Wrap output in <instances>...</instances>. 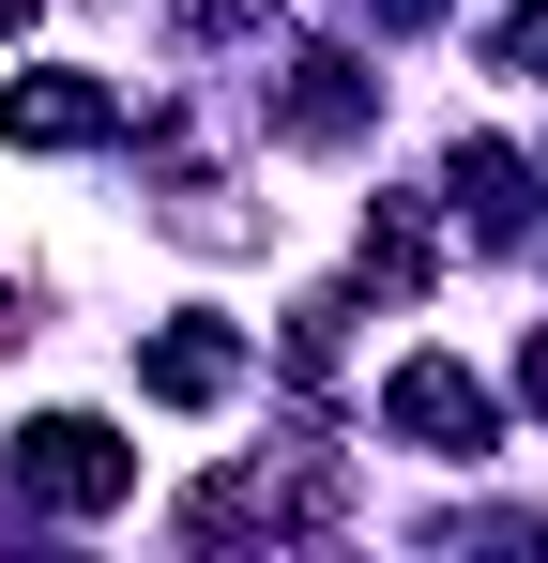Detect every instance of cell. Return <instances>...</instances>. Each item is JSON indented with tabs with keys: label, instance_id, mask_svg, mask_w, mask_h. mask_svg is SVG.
<instances>
[{
	"label": "cell",
	"instance_id": "obj_7",
	"mask_svg": "<svg viewBox=\"0 0 548 563\" xmlns=\"http://www.w3.org/2000/svg\"><path fill=\"white\" fill-rule=\"evenodd\" d=\"M365 289H427V229H412V213L365 229Z\"/></svg>",
	"mask_w": 548,
	"mask_h": 563
},
{
	"label": "cell",
	"instance_id": "obj_1",
	"mask_svg": "<svg viewBox=\"0 0 548 563\" xmlns=\"http://www.w3.org/2000/svg\"><path fill=\"white\" fill-rule=\"evenodd\" d=\"M15 503L31 518H107V503H138V442L107 411H31L15 427Z\"/></svg>",
	"mask_w": 548,
	"mask_h": 563
},
{
	"label": "cell",
	"instance_id": "obj_9",
	"mask_svg": "<svg viewBox=\"0 0 548 563\" xmlns=\"http://www.w3.org/2000/svg\"><path fill=\"white\" fill-rule=\"evenodd\" d=\"M518 396H534V427H548V335H534V351H518Z\"/></svg>",
	"mask_w": 548,
	"mask_h": 563
},
{
	"label": "cell",
	"instance_id": "obj_8",
	"mask_svg": "<svg viewBox=\"0 0 548 563\" xmlns=\"http://www.w3.org/2000/svg\"><path fill=\"white\" fill-rule=\"evenodd\" d=\"M487 46H503V62H534V77H548V0H503V31H487Z\"/></svg>",
	"mask_w": 548,
	"mask_h": 563
},
{
	"label": "cell",
	"instance_id": "obj_10",
	"mask_svg": "<svg viewBox=\"0 0 548 563\" xmlns=\"http://www.w3.org/2000/svg\"><path fill=\"white\" fill-rule=\"evenodd\" d=\"M365 15H381V31H427V15H442V0H365Z\"/></svg>",
	"mask_w": 548,
	"mask_h": 563
},
{
	"label": "cell",
	"instance_id": "obj_3",
	"mask_svg": "<svg viewBox=\"0 0 548 563\" xmlns=\"http://www.w3.org/2000/svg\"><path fill=\"white\" fill-rule=\"evenodd\" d=\"M122 92L107 77H0V153H107Z\"/></svg>",
	"mask_w": 548,
	"mask_h": 563
},
{
	"label": "cell",
	"instance_id": "obj_11",
	"mask_svg": "<svg viewBox=\"0 0 548 563\" xmlns=\"http://www.w3.org/2000/svg\"><path fill=\"white\" fill-rule=\"evenodd\" d=\"M15 15H31V0H0V31H15Z\"/></svg>",
	"mask_w": 548,
	"mask_h": 563
},
{
	"label": "cell",
	"instance_id": "obj_5",
	"mask_svg": "<svg viewBox=\"0 0 548 563\" xmlns=\"http://www.w3.org/2000/svg\"><path fill=\"white\" fill-rule=\"evenodd\" d=\"M457 213H472V229H487V244H518V229H534V153H518V137H457Z\"/></svg>",
	"mask_w": 548,
	"mask_h": 563
},
{
	"label": "cell",
	"instance_id": "obj_6",
	"mask_svg": "<svg viewBox=\"0 0 548 563\" xmlns=\"http://www.w3.org/2000/svg\"><path fill=\"white\" fill-rule=\"evenodd\" d=\"M274 122H289L305 153H336V137H365V62H336V46H305V62H289V92H274Z\"/></svg>",
	"mask_w": 548,
	"mask_h": 563
},
{
	"label": "cell",
	"instance_id": "obj_4",
	"mask_svg": "<svg viewBox=\"0 0 548 563\" xmlns=\"http://www.w3.org/2000/svg\"><path fill=\"white\" fill-rule=\"evenodd\" d=\"M229 380H244V335H229V320H168V335L138 351V396H168V411H213Z\"/></svg>",
	"mask_w": 548,
	"mask_h": 563
},
{
	"label": "cell",
	"instance_id": "obj_2",
	"mask_svg": "<svg viewBox=\"0 0 548 563\" xmlns=\"http://www.w3.org/2000/svg\"><path fill=\"white\" fill-rule=\"evenodd\" d=\"M381 427H396V442H427V457H487V442H503L487 380L457 366V351H412V366L381 380Z\"/></svg>",
	"mask_w": 548,
	"mask_h": 563
}]
</instances>
